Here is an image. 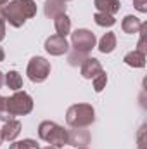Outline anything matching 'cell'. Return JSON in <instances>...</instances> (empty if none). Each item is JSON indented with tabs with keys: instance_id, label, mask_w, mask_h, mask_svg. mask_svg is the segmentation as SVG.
Instances as JSON below:
<instances>
[{
	"instance_id": "cell-6",
	"label": "cell",
	"mask_w": 147,
	"mask_h": 149,
	"mask_svg": "<svg viewBox=\"0 0 147 149\" xmlns=\"http://www.w3.org/2000/svg\"><path fill=\"white\" fill-rule=\"evenodd\" d=\"M97 43V38L95 35L90 31V30H85V28H78L74 33H71V45H73V50L78 52H90Z\"/></svg>"
},
{
	"instance_id": "cell-16",
	"label": "cell",
	"mask_w": 147,
	"mask_h": 149,
	"mask_svg": "<svg viewBox=\"0 0 147 149\" xmlns=\"http://www.w3.org/2000/svg\"><path fill=\"white\" fill-rule=\"evenodd\" d=\"M99 50L102 52V54H111L114 49H116V35L112 33V31H107V33H104L102 38L99 40Z\"/></svg>"
},
{
	"instance_id": "cell-9",
	"label": "cell",
	"mask_w": 147,
	"mask_h": 149,
	"mask_svg": "<svg viewBox=\"0 0 147 149\" xmlns=\"http://www.w3.org/2000/svg\"><path fill=\"white\" fill-rule=\"evenodd\" d=\"M21 128H23V125H21V121L19 120H9V121H5L3 123V127L0 128V134H2V141H7V142H14L16 139H17V135L21 134Z\"/></svg>"
},
{
	"instance_id": "cell-25",
	"label": "cell",
	"mask_w": 147,
	"mask_h": 149,
	"mask_svg": "<svg viewBox=\"0 0 147 149\" xmlns=\"http://www.w3.org/2000/svg\"><path fill=\"white\" fill-rule=\"evenodd\" d=\"M9 3V0H0V14H2V10H3V7Z\"/></svg>"
},
{
	"instance_id": "cell-8",
	"label": "cell",
	"mask_w": 147,
	"mask_h": 149,
	"mask_svg": "<svg viewBox=\"0 0 147 149\" xmlns=\"http://www.w3.org/2000/svg\"><path fill=\"white\" fill-rule=\"evenodd\" d=\"M102 71H104L102 70V64L95 57H87L83 61V64H81V70H80V73H81V76L85 80H94L97 74L102 73Z\"/></svg>"
},
{
	"instance_id": "cell-3",
	"label": "cell",
	"mask_w": 147,
	"mask_h": 149,
	"mask_svg": "<svg viewBox=\"0 0 147 149\" xmlns=\"http://www.w3.org/2000/svg\"><path fill=\"white\" fill-rule=\"evenodd\" d=\"M38 137L49 146H54L57 149L68 146V130L50 120H45L38 125Z\"/></svg>"
},
{
	"instance_id": "cell-10",
	"label": "cell",
	"mask_w": 147,
	"mask_h": 149,
	"mask_svg": "<svg viewBox=\"0 0 147 149\" xmlns=\"http://www.w3.org/2000/svg\"><path fill=\"white\" fill-rule=\"evenodd\" d=\"M90 142V134L85 128H73L68 130V146L74 148H87V144Z\"/></svg>"
},
{
	"instance_id": "cell-5",
	"label": "cell",
	"mask_w": 147,
	"mask_h": 149,
	"mask_svg": "<svg viewBox=\"0 0 147 149\" xmlns=\"http://www.w3.org/2000/svg\"><path fill=\"white\" fill-rule=\"evenodd\" d=\"M26 74L33 83H42L49 78L50 74V63L42 57V56H35L30 59L28 68H26Z\"/></svg>"
},
{
	"instance_id": "cell-13",
	"label": "cell",
	"mask_w": 147,
	"mask_h": 149,
	"mask_svg": "<svg viewBox=\"0 0 147 149\" xmlns=\"http://www.w3.org/2000/svg\"><path fill=\"white\" fill-rule=\"evenodd\" d=\"M54 28H55L57 35H61V37L69 35V31H71V19H69V16L68 14H61V16L54 17Z\"/></svg>"
},
{
	"instance_id": "cell-28",
	"label": "cell",
	"mask_w": 147,
	"mask_h": 149,
	"mask_svg": "<svg viewBox=\"0 0 147 149\" xmlns=\"http://www.w3.org/2000/svg\"><path fill=\"white\" fill-rule=\"evenodd\" d=\"M40 149H57V148H54V146H45V148H40Z\"/></svg>"
},
{
	"instance_id": "cell-26",
	"label": "cell",
	"mask_w": 147,
	"mask_h": 149,
	"mask_svg": "<svg viewBox=\"0 0 147 149\" xmlns=\"http://www.w3.org/2000/svg\"><path fill=\"white\" fill-rule=\"evenodd\" d=\"M5 59V50H3V47H0V63Z\"/></svg>"
},
{
	"instance_id": "cell-23",
	"label": "cell",
	"mask_w": 147,
	"mask_h": 149,
	"mask_svg": "<svg viewBox=\"0 0 147 149\" xmlns=\"http://www.w3.org/2000/svg\"><path fill=\"white\" fill-rule=\"evenodd\" d=\"M133 7L139 12H147V0H133Z\"/></svg>"
},
{
	"instance_id": "cell-20",
	"label": "cell",
	"mask_w": 147,
	"mask_h": 149,
	"mask_svg": "<svg viewBox=\"0 0 147 149\" xmlns=\"http://www.w3.org/2000/svg\"><path fill=\"white\" fill-rule=\"evenodd\" d=\"M88 57V54L87 52H78V50H73L71 54H69V57H68V63L71 64V66H81L83 64V61Z\"/></svg>"
},
{
	"instance_id": "cell-15",
	"label": "cell",
	"mask_w": 147,
	"mask_h": 149,
	"mask_svg": "<svg viewBox=\"0 0 147 149\" xmlns=\"http://www.w3.org/2000/svg\"><path fill=\"white\" fill-rule=\"evenodd\" d=\"M3 83L7 85V88L17 92V90L23 88V76L17 73L16 70H12V71H9L7 74H3Z\"/></svg>"
},
{
	"instance_id": "cell-1",
	"label": "cell",
	"mask_w": 147,
	"mask_h": 149,
	"mask_svg": "<svg viewBox=\"0 0 147 149\" xmlns=\"http://www.w3.org/2000/svg\"><path fill=\"white\" fill-rule=\"evenodd\" d=\"M35 14H37V3L33 0H12V2H9L3 7V10H2L0 16L10 26L21 28Z\"/></svg>"
},
{
	"instance_id": "cell-7",
	"label": "cell",
	"mask_w": 147,
	"mask_h": 149,
	"mask_svg": "<svg viewBox=\"0 0 147 149\" xmlns=\"http://www.w3.org/2000/svg\"><path fill=\"white\" fill-rule=\"evenodd\" d=\"M45 50L50 54V56H62L69 50V43L66 37H61V35H52L45 40Z\"/></svg>"
},
{
	"instance_id": "cell-11",
	"label": "cell",
	"mask_w": 147,
	"mask_h": 149,
	"mask_svg": "<svg viewBox=\"0 0 147 149\" xmlns=\"http://www.w3.org/2000/svg\"><path fill=\"white\" fill-rule=\"evenodd\" d=\"M66 9H68V5L62 0H47L45 7H43L45 16L50 17V19H54V17H57L61 14H66Z\"/></svg>"
},
{
	"instance_id": "cell-17",
	"label": "cell",
	"mask_w": 147,
	"mask_h": 149,
	"mask_svg": "<svg viewBox=\"0 0 147 149\" xmlns=\"http://www.w3.org/2000/svg\"><path fill=\"white\" fill-rule=\"evenodd\" d=\"M123 61L130 68H144L146 66V54H142L139 50H133V52H128Z\"/></svg>"
},
{
	"instance_id": "cell-4",
	"label": "cell",
	"mask_w": 147,
	"mask_h": 149,
	"mask_svg": "<svg viewBox=\"0 0 147 149\" xmlns=\"http://www.w3.org/2000/svg\"><path fill=\"white\" fill-rule=\"evenodd\" d=\"M7 111L10 114V118L14 116H24L33 111V99L30 94L26 92H14L10 97H7Z\"/></svg>"
},
{
	"instance_id": "cell-19",
	"label": "cell",
	"mask_w": 147,
	"mask_h": 149,
	"mask_svg": "<svg viewBox=\"0 0 147 149\" xmlns=\"http://www.w3.org/2000/svg\"><path fill=\"white\" fill-rule=\"evenodd\" d=\"M9 149H40V146L33 139H23V141H14Z\"/></svg>"
},
{
	"instance_id": "cell-14",
	"label": "cell",
	"mask_w": 147,
	"mask_h": 149,
	"mask_svg": "<svg viewBox=\"0 0 147 149\" xmlns=\"http://www.w3.org/2000/svg\"><path fill=\"white\" fill-rule=\"evenodd\" d=\"M140 26H142V21H140L139 17H135V16H132V14H128V16H125V17H123V21H121V30H123L125 33H128V35H133V33H139V30H140Z\"/></svg>"
},
{
	"instance_id": "cell-22",
	"label": "cell",
	"mask_w": 147,
	"mask_h": 149,
	"mask_svg": "<svg viewBox=\"0 0 147 149\" xmlns=\"http://www.w3.org/2000/svg\"><path fill=\"white\" fill-rule=\"evenodd\" d=\"M0 120L3 123L9 121V120H12L9 111H7V97H2V95H0Z\"/></svg>"
},
{
	"instance_id": "cell-27",
	"label": "cell",
	"mask_w": 147,
	"mask_h": 149,
	"mask_svg": "<svg viewBox=\"0 0 147 149\" xmlns=\"http://www.w3.org/2000/svg\"><path fill=\"white\" fill-rule=\"evenodd\" d=\"M2 87H3V73L0 71V88H2Z\"/></svg>"
},
{
	"instance_id": "cell-12",
	"label": "cell",
	"mask_w": 147,
	"mask_h": 149,
	"mask_svg": "<svg viewBox=\"0 0 147 149\" xmlns=\"http://www.w3.org/2000/svg\"><path fill=\"white\" fill-rule=\"evenodd\" d=\"M94 5L97 9V12H104V14H118L119 12V0H94Z\"/></svg>"
},
{
	"instance_id": "cell-29",
	"label": "cell",
	"mask_w": 147,
	"mask_h": 149,
	"mask_svg": "<svg viewBox=\"0 0 147 149\" xmlns=\"http://www.w3.org/2000/svg\"><path fill=\"white\" fill-rule=\"evenodd\" d=\"M0 144H2V134H0Z\"/></svg>"
},
{
	"instance_id": "cell-21",
	"label": "cell",
	"mask_w": 147,
	"mask_h": 149,
	"mask_svg": "<svg viewBox=\"0 0 147 149\" xmlns=\"http://www.w3.org/2000/svg\"><path fill=\"white\" fill-rule=\"evenodd\" d=\"M94 90L99 94V92H102L104 88H106V83H107V74H106V71H102V73H99L94 80Z\"/></svg>"
},
{
	"instance_id": "cell-18",
	"label": "cell",
	"mask_w": 147,
	"mask_h": 149,
	"mask_svg": "<svg viewBox=\"0 0 147 149\" xmlns=\"http://www.w3.org/2000/svg\"><path fill=\"white\" fill-rule=\"evenodd\" d=\"M94 21H95L97 26H102V28H111V26H114V23H116L114 16L104 14V12H95V14H94Z\"/></svg>"
},
{
	"instance_id": "cell-30",
	"label": "cell",
	"mask_w": 147,
	"mask_h": 149,
	"mask_svg": "<svg viewBox=\"0 0 147 149\" xmlns=\"http://www.w3.org/2000/svg\"><path fill=\"white\" fill-rule=\"evenodd\" d=\"M76 149H87V148H76Z\"/></svg>"
},
{
	"instance_id": "cell-2",
	"label": "cell",
	"mask_w": 147,
	"mask_h": 149,
	"mask_svg": "<svg viewBox=\"0 0 147 149\" xmlns=\"http://www.w3.org/2000/svg\"><path fill=\"white\" fill-rule=\"evenodd\" d=\"M95 121V109L92 104L78 102L68 108L66 111V123L71 128H87Z\"/></svg>"
},
{
	"instance_id": "cell-24",
	"label": "cell",
	"mask_w": 147,
	"mask_h": 149,
	"mask_svg": "<svg viewBox=\"0 0 147 149\" xmlns=\"http://www.w3.org/2000/svg\"><path fill=\"white\" fill-rule=\"evenodd\" d=\"M5 38V21H3V17L0 16V42Z\"/></svg>"
},
{
	"instance_id": "cell-31",
	"label": "cell",
	"mask_w": 147,
	"mask_h": 149,
	"mask_svg": "<svg viewBox=\"0 0 147 149\" xmlns=\"http://www.w3.org/2000/svg\"><path fill=\"white\" fill-rule=\"evenodd\" d=\"M62 2H69V0H62Z\"/></svg>"
}]
</instances>
